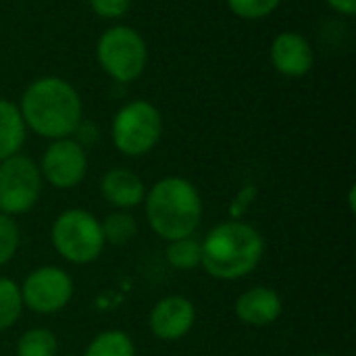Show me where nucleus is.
Masks as SVG:
<instances>
[{"label": "nucleus", "instance_id": "f257e3e1", "mask_svg": "<svg viewBox=\"0 0 356 356\" xmlns=\"http://www.w3.org/2000/svg\"><path fill=\"white\" fill-rule=\"evenodd\" d=\"M17 106L25 127L50 142L71 138L83 119V102L79 92L73 83L56 75H46L31 81Z\"/></svg>", "mask_w": 356, "mask_h": 356}, {"label": "nucleus", "instance_id": "f03ea898", "mask_svg": "<svg viewBox=\"0 0 356 356\" xmlns=\"http://www.w3.org/2000/svg\"><path fill=\"white\" fill-rule=\"evenodd\" d=\"M200 267L219 282H236L250 275L263 261V234L240 219H229L215 225L200 242Z\"/></svg>", "mask_w": 356, "mask_h": 356}, {"label": "nucleus", "instance_id": "7ed1b4c3", "mask_svg": "<svg viewBox=\"0 0 356 356\" xmlns=\"http://www.w3.org/2000/svg\"><path fill=\"white\" fill-rule=\"evenodd\" d=\"M144 211L150 229L159 238L173 242L196 234L204 207L198 188L190 179L169 175L146 190Z\"/></svg>", "mask_w": 356, "mask_h": 356}, {"label": "nucleus", "instance_id": "20e7f679", "mask_svg": "<svg viewBox=\"0 0 356 356\" xmlns=\"http://www.w3.org/2000/svg\"><path fill=\"white\" fill-rule=\"evenodd\" d=\"M96 60L100 69L117 83H131L146 71L148 46L144 35L131 25H113L96 42Z\"/></svg>", "mask_w": 356, "mask_h": 356}, {"label": "nucleus", "instance_id": "39448f33", "mask_svg": "<svg viewBox=\"0 0 356 356\" xmlns=\"http://www.w3.org/2000/svg\"><path fill=\"white\" fill-rule=\"evenodd\" d=\"M52 248L60 259L73 265H90L104 250L100 221L83 209L63 211L50 227Z\"/></svg>", "mask_w": 356, "mask_h": 356}, {"label": "nucleus", "instance_id": "423d86ee", "mask_svg": "<svg viewBox=\"0 0 356 356\" xmlns=\"http://www.w3.org/2000/svg\"><path fill=\"white\" fill-rule=\"evenodd\" d=\"M163 136V115L150 100H131L123 104L111 123L115 148L131 159L144 156L156 148Z\"/></svg>", "mask_w": 356, "mask_h": 356}, {"label": "nucleus", "instance_id": "0eeeda50", "mask_svg": "<svg viewBox=\"0 0 356 356\" xmlns=\"http://www.w3.org/2000/svg\"><path fill=\"white\" fill-rule=\"evenodd\" d=\"M42 173L27 154H15L0 163V213L8 217L29 213L42 196Z\"/></svg>", "mask_w": 356, "mask_h": 356}, {"label": "nucleus", "instance_id": "6e6552de", "mask_svg": "<svg viewBox=\"0 0 356 356\" xmlns=\"http://www.w3.org/2000/svg\"><path fill=\"white\" fill-rule=\"evenodd\" d=\"M19 288L23 309H29L35 315H54L63 311L73 298L71 275L54 265H44L29 271L23 280V286Z\"/></svg>", "mask_w": 356, "mask_h": 356}, {"label": "nucleus", "instance_id": "1a4fd4ad", "mask_svg": "<svg viewBox=\"0 0 356 356\" xmlns=\"http://www.w3.org/2000/svg\"><path fill=\"white\" fill-rule=\"evenodd\" d=\"M42 179L56 190H73L88 175V150L73 138L52 140L40 161Z\"/></svg>", "mask_w": 356, "mask_h": 356}, {"label": "nucleus", "instance_id": "9d476101", "mask_svg": "<svg viewBox=\"0 0 356 356\" xmlns=\"http://www.w3.org/2000/svg\"><path fill=\"white\" fill-rule=\"evenodd\" d=\"M196 323V307L190 298L171 294L161 298L148 313V327L156 340L177 342Z\"/></svg>", "mask_w": 356, "mask_h": 356}, {"label": "nucleus", "instance_id": "9b49d317", "mask_svg": "<svg viewBox=\"0 0 356 356\" xmlns=\"http://www.w3.org/2000/svg\"><path fill=\"white\" fill-rule=\"evenodd\" d=\"M273 69L284 77H302L315 65V50L307 35L298 31H282L269 48Z\"/></svg>", "mask_w": 356, "mask_h": 356}, {"label": "nucleus", "instance_id": "f8f14e48", "mask_svg": "<svg viewBox=\"0 0 356 356\" xmlns=\"http://www.w3.org/2000/svg\"><path fill=\"white\" fill-rule=\"evenodd\" d=\"M236 317L248 327H269L284 311L282 296L269 286H254L242 292L234 305Z\"/></svg>", "mask_w": 356, "mask_h": 356}, {"label": "nucleus", "instance_id": "ddd939ff", "mask_svg": "<svg viewBox=\"0 0 356 356\" xmlns=\"http://www.w3.org/2000/svg\"><path fill=\"white\" fill-rule=\"evenodd\" d=\"M146 190L148 188L144 179L127 167H113L100 179L102 198L117 211H131L140 207L144 202Z\"/></svg>", "mask_w": 356, "mask_h": 356}, {"label": "nucleus", "instance_id": "4468645a", "mask_svg": "<svg viewBox=\"0 0 356 356\" xmlns=\"http://www.w3.org/2000/svg\"><path fill=\"white\" fill-rule=\"evenodd\" d=\"M27 127L19 113V106L6 98H0V163L19 154L25 144Z\"/></svg>", "mask_w": 356, "mask_h": 356}, {"label": "nucleus", "instance_id": "2eb2a0df", "mask_svg": "<svg viewBox=\"0 0 356 356\" xmlns=\"http://www.w3.org/2000/svg\"><path fill=\"white\" fill-rule=\"evenodd\" d=\"M83 356H136V344L121 330H106L94 336Z\"/></svg>", "mask_w": 356, "mask_h": 356}, {"label": "nucleus", "instance_id": "dca6fc26", "mask_svg": "<svg viewBox=\"0 0 356 356\" xmlns=\"http://www.w3.org/2000/svg\"><path fill=\"white\" fill-rule=\"evenodd\" d=\"M100 227H102L104 244H111V246H125L138 234V221L129 211H113V213H108L100 221Z\"/></svg>", "mask_w": 356, "mask_h": 356}, {"label": "nucleus", "instance_id": "f3484780", "mask_svg": "<svg viewBox=\"0 0 356 356\" xmlns=\"http://www.w3.org/2000/svg\"><path fill=\"white\" fill-rule=\"evenodd\" d=\"M165 259H167V263L173 269H179V271H190V269L200 267V261H202L200 240H196L194 236H190V238H181V240L167 242Z\"/></svg>", "mask_w": 356, "mask_h": 356}, {"label": "nucleus", "instance_id": "a211bd4d", "mask_svg": "<svg viewBox=\"0 0 356 356\" xmlns=\"http://www.w3.org/2000/svg\"><path fill=\"white\" fill-rule=\"evenodd\" d=\"M17 356H58L56 334L46 327L27 330L17 342Z\"/></svg>", "mask_w": 356, "mask_h": 356}, {"label": "nucleus", "instance_id": "6ab92c4d", "mask_svg": "<svg viewBox=\"0 0 356 356\" xmlns=\"http://www.w3.org/2000/svg\"><path fill=\"white\" fill-rule=\"evenodd\" d=\"M23 315L21 288L8 277H0V332L13 327Z\"/></svg>", "mask_w": 356, "mask_h": 356}, {"label": "nucleus", "instance_id": "aec40b11", "mask_svg": "<svg viewBox=\"0 0 356 356\" xmlns=\"http://www.w3.org/2000/svg\"><path fill=\"white\" fill-rule=\"evenodd\" d=\"M282 0H227L229 10L246 21H261L280 8Z\"/></svg>", "mask_w": 356, "mask_h": 356}, {"label": "nucleus", "instance_id": "412c9836", "mask_svg": "<svg viewBox=\"0 0 356 356\" xmlns=\"http://www.w3.org/2000/svg\"><path fill=\"white\" fill-rule=\"evenodd\" d=\"M19 242H21V232L15 217L0 213V267H4L17 254Z\"/></svg>", "mask_w": 356, "mask_h": 356}, {"label": "nucleus", "instance_id": "4be33fe9", "mask_svg": "<svg viewBox=\"0 0 356 356\" xmlns=\"http://www.w3.org/2000/svg\"><path fill=\"white\" fill-rule=\"evenodd\" d=\"M88 4L100 19L108 21L123 19L131 8V0H88Z\"/></svg>", "mask_w": 356, "mask_h": 356}, {"label": "nucleus", "instance_id": "5701e85b", "mask_svg": "<svg viewBox=\"0 0 356 356\" xmlns=\"http://www.w3.org/2000/svg\"><path fill=\"white\" fill-rule=\"evenodd\" d=\"M71 138H73L77 144H81L83 148L94 146L96 140H98V127H96L92 121H83V119H81V123L77 125V129H75V134H73Z\"/></svg>", "mask_w": 356, "mask_h": 356}, {"label": "nucleus", "instance_id": "b1692460", "mask_svg": "<svg viewBox=\"0 0 356 356\" xmlns=\"http://www.w3.org/2000/svg\"><path fill=\"white\" fill-rule=\"evenodd\" d=\"M325 4H327L334 13H338V15L355 17L356 0H325Z\"/></svg>", "mask_w": 356, "mask_h": 356}, {"label": "nucleus", "instance_id": "393cba45", "mask_svg": "<svg viewBox=\"0 0 356 356\" xmlns=\"http://www.w3.org/2000/svg\"><path fill=\"white\" fill-rule=\"evenodd\" d=\"M355 194H356V188H355V186H353V188H350V192H348V209H350L353 213H355V211H356Z\"/></svg>", "mask_w": 356, "mask_h": 356}, {"label": "nucleus", "instance_id": "a878e982", "mask_svg": "<svg viewBox=\"0 0 356 356\" xmlns=\"http://www.w3.org/2000/svg\"><path fill=\"white\" fill-rule=\"evenodd\" d=\"M311 356H334V355H325V353H321V355H311Z\"/></svg>", "mask_w": 356, "mask_h": 356}, {"label": "nucleus", "instance_id": "bb28decb", "mask_svg": "<svg viewBox=\"0 0 356 356\" xmlns=\"http://www.w3.org/2000/svg\"><path fill=\"white\" fill-rule=\"evenodd\" d=\"M63 356H75V355H63Z\"/></svg>", "mask_w": 356, "mask_h": 356}]
</instances>
